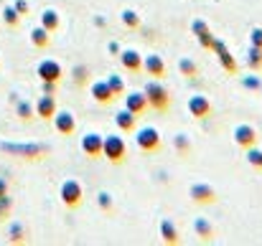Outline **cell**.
<instances>
[{
    "label": "cell",
    "instance_id": "7a4b0ae2",
    "mask_svg": "<svg viewBox=\"0 0 262 246\" xmlns=\"http://www.w3.org/2000/svg\"><path fill=\"white\" fill-rule=\"evenodd\" d=\"M125 155H127V142L120 135H104L102 158H107L112 165H120V163H125Z\"/></svg>",
    "mask_w": 262,
    "mask_h": 246
},
{
    "label": "cell",
    "instance_id": "e575fe53",
    "mask_svg": "<svg viewBox=\"0 0 262 246\" xmlns=\"http://www.w3.org/2000/svg\"><path fill=\"white\" fill-rule=\"evenodd\" d=\"M10 208H13V198L10 195H3L0 198V221L10 216Z\"/></svg>",
    "mask_w": 262,
    "mask_h": 246
},
{
    "label": "cell",
    "instance_id": "9c48e42d",
    "mask_svg": "<svg viewBox=\"0 0 262 246\" xmlns=\"http://www.w3.org/2000/svg\"><path fill=\"white\" fill-rule=\"evenodd\" d=\"M188 195H191V201L199 203V206H209V203L216 201V190H214L209 183H191Z\"/></svg>",
    "mask_w": 262,
    "mask_h": 246
},
{
    "label": "cell",
    "instance_id": "7402d4cb",
    "mask_svg": "<svg viewBox=\"0 0 262 246\" xmlns=\"http://www.w3.org/2000/svg\"><path fill=\"white\" fill-rule=\"evenodd\" d=\"M193 231H196V236H199L201 241H211V239H214V224H211L209 218H204V216H199V218L193 221Z\"/></svg>",
    "mask_w": 262,
    "mask_h": 246
},
{
    "label": "cell",
    "instance_id": "4dcf8cb0",
    "mask_svg": "<svg viewBox=\"0 0 262 246\" xmlns=\"http://www.w3.org/2000/svg\"><path fill=\"white\" fill-rule=\"evenodd\" d=\"M173 147L178 150V155H183V158H186V155L191 153V140H188L186 135H176L173 137Z\"/></svg>",
    "mask_w": 262,
    "mask_h": 246
},
{
    "label": "cell",
    "instance_id": "7c38bea8",
    "mask_svg": "<svg viewBox=\"0 0 262 246\" xmlns=\"http://www.w3.org/2000/svg\"><path fill=\"white\" fill-rule=\"evenodd\" d=\"M102 142H104V135H99V132H87L84 137H82V153L92 158V160H97V158H102Z\"/></svg>",
    "mask_w": 262,
    "mask_h": 246
},
{
    "label": "cell",
    "instance_id": "8d00e7d4",
    "mask_svg": "<svg viewBox=\"0 0 262 246\" xmlns=\"http://www.w3.org/2000/svg\"><path fill=\"white\" fill-rule=\"evenodd\" d=\"M74 84H84L87 82V66H74Z\"/></svg>",
    "mask_w": 262,
    "mask_h": 246
},
{
    "label": "cell",
    "instance_id": "b9f144b4",
    "mask_svg": "<svg viewBox=\"0 0 262 246\" xmlns=\"http://www.w3.org/2000/svg\"><path fill=\"white\" fill-rule=\"evenodd\" d=\"M260 94H262V89H260Z\"/></svg>",
    "mask_w": 262,
    "mask_h": 246
},
{
    "label": "cell",
    "instance_id": "52a82bcc",
    "mask_svg": "<svg viewBox=\"0 0 262 246\" xmlns=\"http://www.w3.org/2000/svg\"><path fill=\"white\" fill-rule=\"evenodd\" d=\"M36 77L41 79V82H61V77H64V66L56 61V59H43L38 66H36Z\"/></svg>",
    "mask_w": 262,
    "mask_h": 246
},
{
    "label": "cell",
    "instance_id": "8fae6325",
    "mask_svg": "<svg viewBox=\"0 0 262 246\" xmlns=\"http://www.w3.org/2000/svg\"><path fill=\"white\" fill-rule=\"evenodd\" d=\"M257 137H260V135H257V130H255L252 125H237V127H234V145L242 147V150L257 145Z\"/></svg>",
    "mask_w": 262,
    "mask_h": 246
},
{
    "label": "cell",
    "instance_id": "836d02e7",
    "mask_svg": "<svg viewBox=\"0 0 262 246\" xmlns=\"http://www.w3.org/2000/svg\"><path fill=\"white\" fill-rule=\"evenodd\" d=\"M242 86H245V89H252V91H260L262 89L260 74H255V71H252V77H245V79H242Z\"/></svg>",
    "mask_w": 262,
    "mask_h": 246
},
{
    "label": "cell",
    "instance_id": "6da1fadb",
    "mask_svg": "<svg viewBox=\"0 0 262 246\" xmlns=\"http://www.w3.org/2000/svg\"><path fill=\"white\" fill-rule=\"evenodd\" d=\"M143 91H145L148 107H150L153 112H158V114L168 112V107H171V94H168V89L161 84V79H150V82L145 84Z\"/></svg>",
    "mask_w": 262,
    "mask_h": 246
},
{
    "label": "cell",
    "instance_id": "8992f818",
    "mask_svg": "<svg viewBox=\"0 0 262 246\" xmlns=\"http://www.w3.org/2000/svg\"><path fill=\"white\" fill-rule=\"evenodd\" d=\"M211 51L216 54V59H219V64H222V69H224V71H229V74H237V71H239V66H237V61H234L232 51L227 48V43H224L222 38H216V36H214V41H211Z\"/></svg>",
    "mask_w": 262,
    "mask_h": 246
},
{
    "label": "cell",
    "instance_id": "f35d334b",
    "mask_svg": "<svg viewBox=\"0 0 262 246\" xmlns=\"http://www.w3.org/2000/svg\"><path fill=\"white\" fill-rule=\"evenodd\" d=\"M56 86H59L56 82H41V89H43V94H54V91H56Z\"/></svg>",
    "mask_w": 262,
    "mask_h": 246
},
{
    "label": "cell",
    "instance_id": "4316f807",
    "mask_svg": "<svg viewBox=\"0 0 262 246\" xmlns=\"http://www.w3.org/2000/svg\"><path fill=\"white\" fill-rule=\"evenodd\" d=\"M3 23H5L8 28H18V26H20V13H18L13 5H5V8H3Z\"/></svg>",
    "mask_w": 262,
    "mask_h": 246
},
{
    "label": "cell",
    "instance_id": "484cf974",
    "mask_svg": "<svg viewBox=\"0 0 262 246\" xmlns=\"http://www.w3.org/2000/svg\"><path fill=\"white\" fill-rule=\"evenodd\" d=\"M120 20L125 23V28H133V31L140 28V15H138V10H133V8H125V10L120 13Z\"/></svg>",
    "mask_w": 262,
    "mask_h": 246
},
{
    "label": "cell",
    "instance_id": "e0dca14e",
    "mask_svg": "<svg viewBox=\"0 0 262 246\" xmlns=\"http://www.w3.org/2000/svg\"><path fill=\"white\" fill-rule=\"evenodd\" d=\"M89 91H92V99H94L97 104H112V102H115V94H112V89H110L107 79H97V82H92Z\"/></svg>",
    "mask_w": 262,
    "mask_h": 246
},
{
    "label": "cell",
    "instance_id": "3957f363",
    "mask_svg": "<svg viewBox=\"0 0 262 246\" xmlns=\"http://www.w3.org/2000/svg\"><path fill=\"white\" fill-rule=\"evenodd\" d=\"M59 195H61L64 206H67L69 211H74V208H79L82 201H84V188H82V183H79L77 178H67V180L61 183V188H59Z\"/></svg>",
    "mask_w": 262,
    "mask_h": 246
},
{
    "label": "cell",
    "instance_id": "cb8c5ba5",
    "mask_svg": "<svg viewBox=\"0 0 262 246\" xmlns=\"http://www.w3.org/2000/svg\"><path fill=\"white\" fill-rule=\"evenodd\" d=\"M178 74H183L186 79H196L199 77V64L193 59L183 56V59H178Z\"/></svg>",
    "mask_w": 262,
    "mask_h": 246
},
{
    "label": "cell",
    "instance_id": "2e32d148",
    "mask_svg": "<svg viewBox=\"0 0 262 246\" xmlns=\"http://www.w3.org/2000/svg\"><path fill=\"white\" fill-rule=\"evenodd\" d=\"M122 96H125V109H130V112L138 114V117L150 109V107H148V99H145V91H130V94L125 91Z\"/></svg>",
    "mask_w": 262,
    "mask_h": 246
},
{
    "label": "cell",
    "instance_id": "4fadbf2b",
    "mask_svg": "<svg viewBox=\"0 0 262 246\" xmlns=\"http://www.w3.org/2000/svg\"><path fill=\"white\" fill-rule=\"evenodd\" d=\"M120 64H122L125 71L140 74L143 71V54L135 51V48H125V51H120Z\"/></svg>",
    "mask_w": 262,
    "mask_h": 246
},
{
    "label": "cell",
    "instance_id": "d590c367",
    "mask_svg": "<svg viewBox=\"0 0 262 246\" xmlns=\"http://www.w3.org/2000/svg\"><path fill=\"white\" fill-rule=\"evenodd\" d=\"M250 46H257V48H262V28H260V26H255V28L250 31Z\"/></svg>",
    "mask_w": 262,
    "mask_h": 246
},
{
    "label": "cell",
    "instance_id": "60d3db41",
    "mask_svg": "<svg viewBox=\"0 0 262 246\" xmlns=\"http://www.w3.org/2000/svg\"><path fill=\"white\" fill-rule=\"evenodd\" d=\"M3 195H8V180L5 178H0V198Z\"/></svg>",
    "mask_w": 262,
    "mask_h": 246
},
{
    "label": "cell",
    "instance_id": "83f0119b",
    "mask_svg": "<svg viewBox=\"0 0 262 246\" xmlns=\"http://www.w3.org/2000/svg\"><path fill=\"white\" fill-rule=\"evenodd\" d=\"M15 114H18L20 122H28V119L36 117V109H33L31 102H18V104H15Z\"/></svg>",
    "mask_w": 262,
    "mask_h": 246
},
{
    "label": "cell",
    "instance_id": "5b68a950",
    "mask_svg": "<svg viewBox=\"0 0 262 246\" xmlns=\"http://www.w3.org/2000/svg\"><path fill=\"white\" fill-rule=\"evenodd\" d=\"M3 150H5V153H13V155H18V158H26V160H38V158L49 155V145H36V142H28V145L3 142Z\"/></svg>",
    "mask_w": 262,
    "mask_h": 246
},
{
    "label": "cell",
    "instance_id": "277c9868",
    "mask_svg": "<svg viewBox=\"0 0 262 246\" xmlns=\"http://www.w3.org/2000/svg\"><path fill=\"white\" fill-rule=\"evenodd\" d=\"M135 145L140 153H161L163 147V140H161V132L156 127H140L138 135H135Z\"/></svg>",
    "mask_w": 262,
    "mask_h": 246
},
{
    "label": "cell",
    "instance_id": "d4e9b609",
    "mask_svg": "<svg viewBox=\"0 0 262 246\" xmlns=\"http://www.w3.org/2000/svg\"><path fill=\"white\" fill-rule=\"evenodd\" d=\"M247 69L255 74H262V48H257V46L247 48Z\"/></svg>",
    "mask_w": 262,
    "mask_h": 246
},
{
    "label": "cell",
    "instance_id": "1f68e13d",
    "mask_svg": "<svg viewBox=\"0 0 262 246\" xmlns=\"http://www.w3.org/2000/svg\"><path fill=\"white\" fill-rule=\"evenodd\" d=\"M247 163L252 165L255 170H260L262 173V150H257L255 145H252V147H247Z\"/></svg>",
    "mask_w": 262,
    "mask_h": 246
},
{
    "label": "cell",
    "instance_id": "ab89813d",
    "mask_svg": "<svg viewBox=\"0 0 262 246\" xmlns=\"http://www.w3.org/2000/svg\"><path fill=\"white\" fill-rule=\"evenodd\" d=\"M107 51H110L112 56H120V51H122V48H120V43H117V41H110V43H107Z\"/></svg>",
    "mask_w": 262,
    "mask_h": 246
},
{
    "label": "cell",
    "instance_id": "f546056e",
    "mask_svg": "<svg viewBox=\"0 0 262 246\" xmlns=\"http://www.w3.org/2000/svg\"><path fill=\"white\" fill-rule=\"evenodd\" d=\"M107 84H110V89H112L115 96H122V94H125V79H122L120 74H110V77H107Z\"/></svg>",
    "mask_w": 262,
    "mask_h": 246
},
{
    "label": "cell",
    "instance_id": "5bb4252c",
    "mask_svg": "<svg viewBox=\"0 0 262 246\" xmlns=\"http://www.w3.org/2000/svg\"><path fill=\"white\" fill-rule=\"evenodd\" d=\"M143 74H148L150 79H163L166 77V61L158 54H148L143 59Z\"/></svg>",
    "mask_w": 262,
    "mask_h": 246
},
{
    "label": "cell",
    "instance_id": "603a6c76",
    "mask_svg": "<svg viewBox=\"0 0 262 246\" xmlns=\"http://www.w3.org/2000/svg\"><path fill=\"white\" fill-rule=\"evenodd\" d=\"M31 43H33L36 48H49V46H51V33H49L43 26H36V28L31 31Z\"/></svg>",
    "mask_w": 262,
    "mask_h": 246
},
{
    "label": "cell",
    "instance_id": "d6986e66",
    "mask_svg": "<svg viewBox=\"0 0 262 246\" xmlns=\"http://www.w3.org/2000/svg\"><path fill=\"white\" fill-rule=\"evenodd\" d=\"M115 125L120 132H135L138 130V114H133L130 109H117L115 112Z\"/></svg>",
    "mask_w": 262,
    "mask_h": 246
},
{
    "label": "cell",
    "instance_id": "ffe728a7",
    "mask_svg": "<svg viewBox=\"0 0 262 246\" xmlns=\"http://www.w3.org/2000/svg\"><path fill=\"white\" fill-rule=\"evenodd\" d=\"M158 231H161V239H163L168 246L181 244V234H178V229H176V224L171 218H163L161 226H158Z\"/></svg>",
    "mask_w": 262,
    "mask_h": 246
},
{
    "label": "cell",
    "instance_id": "44dd1931",
    "mask_svg": "<svg viewBox=\"0 0 262 246\" xmlns=\"http://www.w3.org/2000/svg\"><path fill=\"white\" fill-rule=\"evenodd\" d=\"M41 26H43L49 33H56V31L61 28V15H59L54 8H46V10L41 13Z\"/></svg>",
    "mask_w": 262,
    "mask_h": 246
},
{
    "label": "cell",
    "instance_id": "ba28073f",
    "mask_svg": "<svg viewBox=\"0 0 262 246\" xmlns=\"http://www.w3.org/2000/svg\"><path fill=\"white\" fill-rule=\"evenodd\" d=\"M51 122H54L56 132L64 135V137H72V135L77 132V117H74L72 112H67V109H56V114H54Z\"/></svg>",
    "mask_w": 262,
    "mask_h": 246
},
{
    "label": "cell",
    "instance_id": "ac0fdd59",
    "mask_svg": "<svg viewBox=\"0 0 262 246\" xmlns=\"http://www.w3.org/2000/svg\"><path fill=\"white\" fill-rule=\"evenodd\" d=\"M191 33L196 36V41H199V46H201V48H211V41H214V33H211V28L206 26V20H201V18H196V20L191 23Z\"/></svg>",
    "mask_w": 262,
    "mask_h": 246
},
{
    "label": "cell",
    "instance_id": "f1b7e54d",
    "mask_svg": "<svg viewBox=\"0 0 262 246\" xmlns=\"http://www.w3.org/2000/svg\"><path fill=\"white\" fill-rule=\"evenodd\" d=\"M8 239H10L13 244H20V241L26 239V226H23V224H18V221H15V224H10V226H8Z\"/></svg>",
    "mask_w": 262,
    "mask_h": 246
},
{
    "label": "cell",
    "instance_id": "d6a6232c",
    "mask_svg": "<svg viewBox=\"0 0 262 246\" xmlns=\"http://www.w3.org/2000/svg\"><path fill=\"white\" fill-rule=\"evenodd\" d=\"M97 206H99L104 213H110V211H112V195H110L107 190H99V193H97Z\"/></svg>",
    "mask_w": 262,
    "mask_h": 246
},
{
    "label": "cell",
    "instance_id": "74e56055",
    "mask_svg": "<svg viewBox=\"0 0 262 246\" xmlns=\"http://www.w3.org/2000/svg\"><path fill=\"white\" fill-rule=\"evenodd\" d=\"M13 8L20 13V18H23V15H28V0H15V3H13Z\"/></svg>",
    "mask_w": 262,
    "mask_h": 246
},
{
    "label": "cell",
    "instance_id": "9a60e30c",
    "mask_svg": "<svg viewBox=\"0 0 262 246\" xmlns=\"http://www.w3.org/2000/svg\"><path fill=\"white\" fill-rule=\"evenodd\" d=\"M188 114L196 117V119H206V117L211 114V102H209V96L193 94V96L188 99Z\"/></svg>",
    "mask_w": 262,
    "mask_h": 246
},
{
    "label": "cell",
    "instance_id": "30bf717a",
    "mask_svg": "<svg viewBox=\"0 0 262 246\" xmlns=\"http://www.w3.org/2000/svg\"><path fill=\"white\" fill-rule=\"evenodd\" d=\"M33 109H36V117H38V119L51 122L54 114H56V96H54V94H43V96H38L36 104H33Z\"/></svg>",
    "mask_w": 262,
    "mask_h": 246
}]
</instances>
